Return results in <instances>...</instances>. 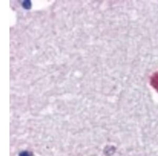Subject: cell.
I'll return each mask as SVG.
<instances>
[{
  "mask_svg": "<svg viewBox=\"0 0 158 156\" xmlns=\"http://www.w3.org/2000/svg\"><path fill=\"white\" fill-rule=\"evenodd\" d=\"M150 84L152 87L158 93V71L153 74L150 77Z\"/></svg>",
  "mask_w": 158,
  "mask_h": 156,
  "instance_id": "1",
  "label": "cell"
}]
</instances>
